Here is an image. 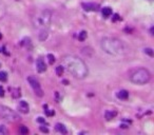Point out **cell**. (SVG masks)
Here are the masks:
<instances>
[{
  "mask_svg": "<svg viewBox=\"0 0 154 135\" xmlns=\"http://www.w3.org/2000/svg\"><path fill=\"white\" fill-rule=\"evenodd\" d=\"M117 115V112L115 110H110V111H107L106 112V119L107 120H111L113 119V118H115Z\"/></svg>",
  "mask_w": 154,
  "mask_h": 135,
  "instance_id": "obj_10",
  "label": "cell"
},
{
  "mask_svg": "<svg viewBox=\"0 0 154 135\" xmlns=\"http://www.w3.org/2000/svg\"><path fill=\"white\" fill-rule=\"evenodd\" d=\"M62 66L70 74H72L74 77L78 79H83L89 74L88 66L83 62V60L73 55H68L63 57Z\"/></svg>",
  "mask_w": 154,
  "mask_h": 135,
  "instance_id": "obj_1",
  "label": "cell"
},
{
  "mask_svg": "<svg viewBox=\"0 0 154 135\" xmlns=\"http://www.w3.org/2000/svg\"><path fill=\"white\" fill-rule=\"evenodd\" d=\"M36 68H37V71L39 73H43L47 70V66H45V61L42 59H38L36 61Z\"/></svg>",
  "mask_w": 154,
  "mask_h": 135,
  "instance_id": "obj_9",
  "label": "cell"
},
{
  "mask_svg": "<svg viewBox=\"0 0 154 135\" xmlns=\"http://www.w3.org/2000/svg\"><path fill=\"white\" fill-rule=\"evenodd\" d=\"M55 128H56V130L58 131L59 133H61V134H68V130H67V128L65 127V125L57 124Z\"/></svg>",
  "mask_w": 154,
  "mask_h": 135,
  "instance_id": "obj_13",
  "label": "cell"
},
{
  "mask_svg": "<svg viewBox=\"0 0 154 135\" xmlns=\"http://www.w3.org/2000/svg\"><path fill=\"white\" fill-rule=\"evenodd\" d=\"M0 68H1V64H0Z\"/></svg>",
  "mask_w": 154,
  "mask_h": 135,
  "instance_id": "obj_28",
  "label": "cell"
},
{
  "mask_svg": "<svg viewBox=\"0 0 154 135\" xmlns=\"http://www.w3.org/2000/svg\"><path fill=\"white\" fill-rule=\"evenodd\" d=\"M148 1H153V0H148Z\"/></svg>",
  "mask_w": 154,
  "mask_h": 135,
  "instance_id": "obj_27",
  "label": "cell"
},
{
  "mask_svg": "<svg viewBox=\"0 0 154 135\" xmlns=\"http://www.w3.org/2000/svg\"><path fill=\"white\" fill-rule=\"evenodd\" d=\"M81 7H83L86 12H96L99 10V4L93 2H88V3H83Z\"/></svg>",
  "mask_w": 154,
  "mask_h": 135,
  "instance_id": "obj_7",
  "label": "cell"
},
{
  "mask_svg": "<svg viewBox=\"0 0 154 135\" xmlns=\"http://www.w3.org/2000/svg\"><path fill=\"white\" fill-rule=\"evenodd\" d=\"M17 108H18V111L22 114H28L30 112V106L28 104L27 101H25V100H20L19 104H18Z\"/></svg>",
  "mask_w": 154,
  "mask_h": 135,
  "instance_id": "obj_8",
  "label": "cell"
},
{
  "mask_svg": "<svg viewBox=\"0 0 154 135\" xmlns=\"http://www.w3.org/2000/svg\"><path fill=\"white\" fill-rule=\"evenodd\" d=\"M63 71H65V68L62 66H58L56 68V74L58 76H61L63 74Z\"/></svg>",
  "mask_w": 154,
  "mask_h": 135,
  "instance_id": "obj_17",
  "label": "cell"
},
{
  "mask_svg": "<svg viewBox=\"0 0 154 135\" xmlns=\"http://www.w3.org/2000/svg\"><path fill=\"white\" fill-rule=\"evenodd\" d=\"M47 38H48V32L45 31V29H42L40 31V34H39V39L43 41V40H45Z\"/></svg>",
  "mask_w": 154,
  "mask_h": 135,
  "instance_id": "obj_14",
  "label": "cell"
},
{
  "mask_svg": "<svg viewBox=\"0 0 154 135\" xmlns=\"http://www.w3.org/2000/svg\"><path fill=\"white\" fill-rule=\"evenodd\" d=\"M4 134H7V130L4 126L2 125H0V135H4Z\"/></svg>",
  "mask_w": 154,
  "mask_h": 135,
  "instance_id": "obj_20",
  "label": "cell"
},
{
  "mask_svg": "<svg viewBox=\"0 0 154 135\" xmlns=\"http://www.w3.org/2000/svg\"><path fill=\"white\" fill-rule=\"evenodd\" d=\"M86 38H87V32H86V31H81L80 34H78V39L80 40V41H83Z\"/></svg>",
  "mask_w": 154,
  "mask_h": 135,
  "instance_id": "obj_18",
  "label": "cell"
},
{
  "mask_svg": "<svg viewBox=\"0 0 154 135\" xmlns=\"http://www.w3.org/2000/svg\"><path fill=\"white\" fill-rule=\"evenodd\" d=\"M3 96H4V90L2 87H0V97H3Z\"/></svg>",
  "mask_w": 154,
  "mask_h": 135,
  "instance_id": "obj_25",
  "label": "cell"
},
{
  "mask_svg": "<svg viewBox=\"0 0 154 135\" xmlns=\"http://www.w3.org/2000/svg\"><path fill=\"white\" fill-rule=\"evenodd\" d=\"M100 47L103 52L111 56H123L127 53V45L121 41V39H117L115 37H105L101 39Z\"/></svg>",
  "mask_w": 154,
  "mask_h": 135,
  "instance_id": "obj_2",
  "label": "cell"
},
{
  "mask_svg": "<svg viewBox=\"0 0 154 135\" xmlns=\"http://www.w3.org/2000/svg\"><path fill=\"white\" fill-rule=\"evenodd\" d=\"M0 117H2L9 122H16L20 120V116L18 115V113H16L15 111L10 109L9 107L2 106V104H0Z\"/></svg>",
  "mask_w": 154,
  "mask_h": 135,
  "instance_id": "obj_5",
  "label": "cell"
},
{
  "mask_svg": "<svg viewBox=\"0 0 154 135\" xmlns=\"http://www.w3.org/2000/svg\"><path fill=\"white\" fill-rule=\"evenodd\" d=\"M19 132H20L21 134H28V133H29V129L25 126H21L20 129H19Z\"/></svg>",
  "mask_w": 154,
  "mask_h": 135,
  "instance_id": "obj_19",
  "label": "cell"
},
{
  "mask_svg": "<svg viewBox=\"0 0 154 135\" xmlns=\"http://www.w3.org/2000/svg\"><path fill=\"white\" fill-rule=\"evenodd\" d=\"M52 21V14L49 10H43L39 12L37 15L34 17V25L37 28H48L51 25Z\"/></svg>",
  "mask_w": 154,
  "mask_h": 135,
  "instance_id": "obj_4",
  "label": "cell"
},
{
  "mask_svg": "<svg viewBox=\"0 0 154 135\" xmlns=\"http://www.w3.org/2000/svg\"><path fill=\"white\" fill-rule=\"evenodd\" d=\"M28 81H29L31 88L33 89L35 95H37L38 97H42L43 91H42V89H41L39 80H38L36 77H34V76H29V77H28Z\"/></svg>",
  "mask_w": 154,
  "mask_h": 135,
  "instance_id": "obj_6",
  "label": "cell"
},
{
  "mask_svg": "<svg viewBox=\"0 0 154 135\" xmlns=\"http://www.w3.org/2000/svg\"><path fill=\"white\" fill-rule=\"evenodd\" d=\"M40 131L41 132H45V133H49V129L45 128V127H43V126L40 127Z\"/></svg>",
  "mask_w": 154,
  "mask_h": 135,
  "instance_id": "obj_23",
  "label": "cell"
},
{
  "mask_svg": "<svg viewBox=\"0 0 154 135\" xmlns=\"http://www.w3.org/2000/svg\"><path fill=\"white\" fill-rule=\"evenodd\" d=\"M116 96H117V98H119V99L125 100V99H127V98L129 97V92L126 91V90H121V91L117 92Z\"/></svg>",
  "mask_w": 154,
  "mask_h": 135,
  "instance_id": "obj_11",
  "label": "cell"
},
{
  "mask_svg": "<svg viewBox=\"0 0 154 135\" xmlns=\"http://www.w3.org/2000/svg\"><path fill=\"white\" fill-rule=\"evenodd\" d=\"M7 80V73L4 71H1L0 72V81L5 82Z\"/></svg>",
  "mask_w": 154,
  "mask_h": 135,
  "instance_id": "obj_15",
  "label": "cell"
},
{
  "mask_svg": "<svg viewBox=\"0 0 154 135\" xmlns=\"http://www.w3.org/2000/svg\"><path fill=\"white\" fill-rule=\"evenodd\" d=\"M145 53L148 54L149 56H151V57H153V50L150 49V48H147V49H145Z\"/></svg>",
  "mask_w": 154,
  "mask_h": 135,
  "instance_id": "obj_21",
  "label": "cell"
},
{
  "mask_svg": "<svg viewBox=\"0 0 154 135\" xmlns=\"http://www.w3.org/2000/svg\"><path fill=\"white\" fill-rule=\"evenodd\" d=\"M121 18L119 17L118 14H114V17H113V21H116V20H121Z\"/></svg>",
  "mask_w": 154,
  "mask_h": 135,
  "instance_id": "obj_24",
  "label": "cell"
},
{
  "mask_svg": "<svg viewBox=\"0 0 154 135\" xmlns=\"http://www.w3.org/2000/svg\"><path fill=\"white\" fill-rule=\"evenodd\" d=\"M150 79H151L150 72L144 68L134 70L130 75V80L135 84H146L150 81Z\"/></svg>",
  "mask_w": 154,
  "mask_h": 135,
  "instance_id": "obj_3",
  "label": "cell"
},
{
  "mask_svg": "<svg viewBox=\"0 0 154 135\" xmlns=\"http://www.w3.org/2000/svg\"><path fill=\"white\" fill-rule=\"evenodd\" d=\"M37 122H42V124H45V118H42V117H38Z\"/></svg>",
  "mask_w": 154,
  "mask_h": 135,
  "instance_id": "obj_26",
  "label": "cell"
},
{
  "mask_svg": "<svg viewBox=\"0 0 154 135\" xmlns=\"http://www.w3.org/2000/svg\"><path fill=\"white\" fill-rule=\"evenodd\" d=\"M12 92H13V93H12V95H13V97L14 98H19L20 97V90H19V89H14V90H12Z\"/></svg>",
  "mask_w": 154,
  "mask_h": 135,
  "instance_id": "obj_16",
  "label": "cell"
},
{
  "mask_svg": "<svg viewBox=\"0 0 154 135\" xmlns=\"http://www.w3.org/2000/svg\"><path fill=\"white\" fill-rule=\"evenodd\" d=\"M101 13H103V16L105 18H108L112 15V9L109 7H105L101 9Z\"/></svg>",
  "mask_w": 154,
  "mask_h": 135,
  "instance_id": "obj_12",
  "label": "cell"
},
{
  "mask_svg": "<svg viewBox=\"0 0 154 135\" xmlns=\"http://www.w3.org/2000/svg\"><path fill=\"white\" fill-rule=\"evenodd\" d=\"M48 58H49V62H50V64H53L54 62H55V57H54L52 54H49L48 55Z\"/></svg>",
  "mask_w": 154,
  "mask_h": 135,
  "instance_id": "obj_22",
  "label": "cell"
}]
</instances>
